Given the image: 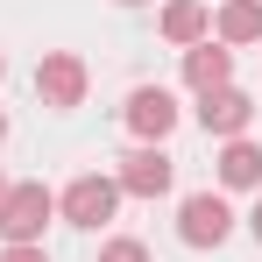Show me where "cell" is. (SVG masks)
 Segmentation results:
<instances>
[{
    "instance_id": "cell-1",
    "label": "cell",
    "mask_w": 262,
    "mask_h": 262,
    "mask_svg": "<svg viewBox=\"0 0 262 262\" xmlns=\"http://www.w3.org/2000/svg\"><path fill=\"white\" fill-rule=\"evenodd\" d=\"M50 220V191L43 184H14V191H0V234L21 248V241H36Z\"/></svg>"
},
{
    "instance_id": "cell-2",
    "label": "cell",
    "mask_w": 262,
    "mask_h": 262,
    "mask_svg": "<svg viewBox=\"0 0 262 262\" xmlns=\"http://www.w3.org/2000/svg\"><path fill=\"white\" fill-rule=\"evenodd\" d=\"M114 199H121V184H106V177H78V184L64 191V220H71V227H99V220L114 213Z\"/></svg>"
},
{
    "instance_id": "cell-3",
    "label": "cell",
    "mask_w": 262,
    "mask_h": 262,
    "mask_svg": "<svg viewBox=\"0 0 262 262\" xmlns=\"http://www.w3.org/2000/svg\"><path fill=\"white\" fill-rule=\"evenodd\" d=\"M227 227H234V220H227V206H220L213 191H191V199H184V241H191V248H220Z\"/></svg>"
},
{
    "instance_id": "cell-4",
    "label": "cell",
    "mask_w": 262,
    "mask_h": 262,
    "mask_svg": "<svg viewBox=\"0 0 262 262\" xmlns=\"http://www.w3.org/2000/svg\"><path fill=\"white\" fill-rule=\"evenodd\" d=\"M248 114H255V106H248V92H206V106H199V121H206V135H241L248 128Z\"/></svg>"
},
{
    "instance_id": "cell-5",
    "label": "cell",
    "mask_w": 262,
    "mask_h": 262,
    "mask_svg": "<svg viewBox=\"0 0 262 262\" xmlns=\"http://www.w3.org/2000/svg\"><path fill=\"white\" fill-rule=\"evenodd\" d=\"M121 184H128L135 199L170 191V156H163V149H135V156H128V170H121Z\"/></svg>"
},
{
    "instance_id": "cell-6",
    "label": "cell",
    "mask_w": 262,
    "mask_h": 262,
    "mask_svg": "<svg viewBox=\"0 0 262 262\" xmlns=\"http://www.w3.org/2000/svg\"><path fill=\"white\" fill-rule=\"evenodd\" d=\"M128 121H135V135H170V121H177L170 92H163V85H142L128 99Z\"/></svg>"
},
{
    "instance_id": "cell-7",
    "label": "cell",
    "mask_w": 262,
    "mask_h": 262,
    "mask_svg": "<svg viewBox=\"0 0 262 262\" xmlns=\"http://www.w3.org/2000/svg\"><path fill=\"white\" fill-rule=\"evenodd\" d=\"M36 85H43V99H50V106H78V92H85V71H78V57H50Z\"/></svg>"
},
{
    "instance_id": "cell-8",
    "label": "cell",
    "mask_w": 262,
    "mask_h": 262,
    "mask_svg": "<svg viewBox=\"0 0 262 262\" xmlns=\"http://www.w3.org/2000/svg\"><path fill=\"white\" fill-rule=\"evenodd\" d=\"M227 64H234V57L206 43V50H191V64H184V78H191L199 92H220V85H227Z\"/></svg>"
},
{
    "instance_id": "cell-9",
    "label": "cell",
    "mask_w": 262,
    "mask_h": 262,
    "mask_svg": "<svg viewBox=\"0 0 262 262\" xmlns=\"http://www.w3.org/2000/svg\"><path fill=\"white\" fill-rule=\"evenodd\" d=\"M220 36H227V43H248V36H262V7H255V0H234V7L220 14Z\"/></svg>"
},
{
    "instance_id": "cell-10",
    "label": "cell",
    "mask_w": 262,
    "mask_h": 262,
    "mask_svg": "<svg viewBox=\"0 0 262 262\" xmlns=\"http://www.w3.org/2000/svg\"><path fill=\"white\" fill-rule=\"evenodd\" d=\"M220 177H227V184H255V177H262V149H248V142H234V149L220 156Z\"/></svg>"
},
{
    "instance_id": "cell-11",
    "label": "cell",
    "mask_w": 262,
    "mask_h": 262,
    "mask_svg": "<svg viewBox=\"0 0 262 262\" xmlns=\"http://www.w3.org/2000/svg\"><path fill=\"white\" fill-rule=\"evenodd\" d=\"M163 36H170V43H191V36H206V7H191V0H177L170 14H163Z\"/></svg>"
},
{
    "instance_id": "cell-12",
    "label": "cell",
    "mask_w": 262,
    "mask_h": 262,
    "mask_svg": "<svg viewBox=\"0 0 262 262\" xmlns=\"http://www.w3.org/2000/svg\"><path fill=\"white\" fill-rule=\"evenodd\" d=\"M99 262H149V255H142V241H114V248H106Z\"/></svg>"
},
{
    "instance_id": "cell-13",
    "label": "cell",
    "mask_w": 262,
    "mask_h": 262,
    "mask_svg": "<svg viewBox=\"0 0 262 262\" xmlns=\"http://www.w3.org/2000/svg\"><path fill=\"white\" fill-rule=\"evenodd\" d=\"M0 262H43V248H29V241H21V248H7Z\"/></svg>"
},
{
    "instance_id": "cell-14",
    "label": "cell",
    "mask_w": 262,
    "mask_h": 262,
    "mask_svg": "<svg viewBox=\"0 0 262 262\" xmlns=\"http://www.w3.org/2000/svg\"><path fill=\"white\" fill-rule=\"evenodd\" d=\"M255 241H262V206H255Z\"/></svg>"
},
{
    "instance_id": "cell-15",
    "label": "cell",
    "mask_w": 262,
    "mask_h": 262,
    "mask_svg": "<svg viewBox=\"0 0 262 262\" xmlns=\"http://www.w3.org/2000/svg\"><path fill=\"white\" fill-rule=\"evenodd\" d=\"M0 135H7V121H0Z\"/></svg>"
}]
</instances>
